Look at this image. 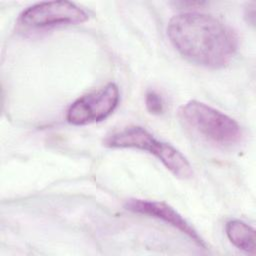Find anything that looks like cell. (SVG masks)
I'll return each mask as SVG.
<instances>
[{
    "mask_svg": "<svg viewBox=\"0 0 256 256\" xmlns=\"http://www.w3.org/2000/svg\"><path fill=\"white\" fill-rule=\"evenodd\" d=\"M225 232L230 242L238 249L255 254V230L244 221L235 219L226 223Z\"/></svg>",
    "mask_w": 256,
    "mask_h": 256,
    "instance_id": "52a82bcc",
    "label": "cell"
},
{
    "mask_svg": "<svg viewBox=\"0 0 256 256\" xmlns=\"http://www.w3.org/2000/svg\"><path fill=\"white\" fill-rule=\"evenodd\" d=\"M167 34L182 56L204 67L226 66L238 49L235 31L220 19L204 13L185 12L173 16Z\"/></svg>",
    "mask_w": 256,
    "mask_h": 256,
    "instance_id": "6da1fadb",
    "label": "cell"
},
{
    "mask_svg": "<svg viewBox=\"0 0 256 256\" xmlns=\"http://www.w3.org/2000/svg\"><path fill=\"white\" fill-rule=\"evenodd\" d=\"M245 16L248 18L247 21L250 22L251 24H254V20H255V3L251 2L250 4H248V7L246 8V13Z\"/></svg>",
    "mask_w": 256,
    "mask_h": 256,
    "instance_id": "9c48e42d",
    "label": "cell"
},
{
    "mask_svg": "<svg viewBox=\"0 0 256 256\" xmlns=\"http://www.w3.org/2000/svg\"><path fill=\"white\" fill-rule=\"evenodd\" d=\"M124 207L133 213L146 215L161 220L185 234L198 246L202 248L207 247L204 239L199 235L194 227L187 222L184 217H182V215H180L173 207L165 202L144 199H129L126 201Z\"/></svg>",
    "mask_w": 256,
    "mask_h": 256,
    "instance_id": "8992f818",
    "label": "cell"
},
{
    "mask_svg": "<svg viewBox=\"0 0 256 256\" xmlns=\"http://www.w3.org/2000/svg\"><path fill=\"white\" fill-rule=\"evenodd\" d=\"M145 106L149 113L160 115L164 112V100L155 90H148L145 95Z\"/></svg>",
    "mask_w": 256,
    "mask_h": 256,
    "instance_id": "ba28073f",
    "label": "cell"
},
{
    "mask_svg": "<svg viewBox=\"0 0 256 256\" xmlns=\"http://www.w3.org/2000/svg\"><path fill=\"white\" fill-rule=\"evenodd\" d=\"M88 13L69 1H49L34 4L19 16V24L28 29L80 24L87 21Z\"/></svg>",
    "mask_w": 256,
    "mask_h": 256,
    "instance_id": "277c9868",
    "label": "cell"
},
{
    "mask_svg": "<svg viewBox=\"0 0 256 256\" xmlns=\"http://www.w3.org/2000/svg\"><path fill=\"white\" fill-rule=\"evenodd\" d=\"M120 93L115 83L85 94L68 108L66 119L73 125H87L100 122L110 116L118 106Z\"/></svg>",
    "mask_w": 256,
    "mask_h": 256,
    "instance_id": "5b68a950",
    "label": "cell"
},
{
    "mask_svg": "<svg viewBox=\"0 0 256 256\" xmlns=\"http://www.w3.org/2000/svg\"><path fill=\"white\" fill-rule=\"evenodd\" d=\"M103 145L109 148H129L154 155L175 177L190 179L193 169L187 158L172 145L157 140L141 126H127L108 135Z\"/></svg>",
    "mask_w": 256,
    "mask_h": 256,
    "instance_id": "3957f363",
    "label": "cell"
},
{
    "mask_svg": "<svg viewBox=\"0 0 256 256\" xmlns=\"http://www.w3.org/2000/svg\"><path fill=\"white\" fill-rule=\"evenodd\" d=\"M178 115L189 130L209 143L232 147L242 140V129L233 118L203 102H186L179 108Z\"/></svg>",
    "mask_w": 256,
    "mask_h": 256,
    "instance_id": "7a4b0ae2",
    "label": "cell"
}]
</instances>
